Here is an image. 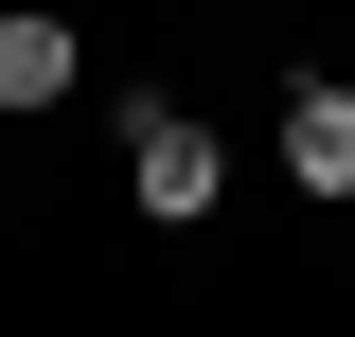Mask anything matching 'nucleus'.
<instances>
[{"instance_id":"nucleus-1","label":"nucleus","mask_w":355,"mask_h":337,"mask_svg":"<svg viewBox=\"0 0 355 337\" xmlns=\"http://www.w3.org/2000/svg\"><path fill=\"white\" fill-rule=\"evenodd\" d=\"M214 196H231V142L196 125V107H142V125H125V213H160V231H196Z\"/></svg>"},{"instance_id":"nucleus-2","label":"nucleus","mask_w":355,"mask_h":337,"mask_svg":"<svg viewBox=\"0 0 355 337\" xmlns=\"http://www.w3.org/2000/svg\"><path fill=\"white\" fill-rule=\"evenodd\" d=\"M284 178H302V196H355V71L284 107Z\"/></svg>"},{"instance_id":"nucleus-3","label":"nucleus","mask_w":355,"mask_h":337,"mask_svg":"<svg viewBox=\"0 0 355 337\" xmlns=\"http://www.w3.org/2000/svg\"><path fill=\"white\" fill-rule=\"evenodd\" d=\"M71 18H0V107H71Z\"/></svg>"}]
</instances>
